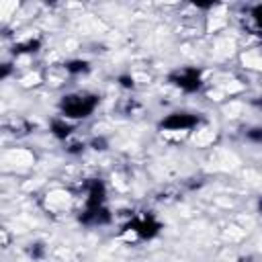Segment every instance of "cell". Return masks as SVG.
<instances>
[{
    "label": "cell",
    "instance_id": "6da1fadb",
    "mask_svg": "<svg viewBox=\"0 0 262 262\" xmlns=\"http://www.w3.org/2000/svg\"><path fill=\"white\" fill-rule=\"evenodd\" d=\"M96 100H90V96H84V94H78V96H68L63 100V117H88V113H92Z\"/></svg>",
    "mask_w": 262,
    "mask_h": 262
}]
</instances>
